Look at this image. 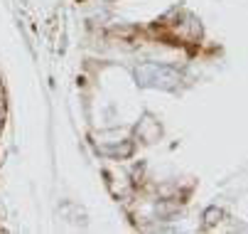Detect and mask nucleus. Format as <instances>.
Returning a JSON list of instances; mask_svg holds the SVG:
<instances>
[{
  "label": "nucleus",
  "mask_w": 248,
  "mask_h": 234,
  "mask_svg": "<svg viewBox=\"0 0 248 234\" xmlns=\"http://www.w3.org/2000/svg\"><path fill=\"white\" fill-rule=\"evenodd\" d=\"M140 84H153V86H172L177 79H180V74H177L172 67H160V64H145L140 67V69L135 72Z\"/></svg>",
  "instance_id": "nucleus-1"
}]
</instances>
